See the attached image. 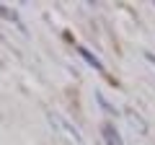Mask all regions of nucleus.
<instances>
[{
	"label": "nucleus",
	"instance_id": "nucleus-1",
	"mask_svg": "<svg viewBox=\"0 0 155 145\" xmlns=\"http://www.w3.org/2000/svg\"><path fill=\"white\" fill-rule=\"evenodd\" d=\"M44 117H47V122H49V127L54 130V135H60L67 145H85V137L80 135V130H78L67 117H62L54 109H47Z\"/></svg>",
	"mask_w": 155,
	"mask_h": 145
},
{
	"label": "nucleus",
	"instance_id": "nucleus-2",
	"mask_svg": "<svg viewBox=\"0 0 155 145\" xmlns=\"http://www.w3.org/2000/svg\"><path fill=\"white\" fill-rule=\"evenodd\" d=\"M0 16L5 18L8 23H13V26H16L18 31L23 34V36H28V29H26V23H23V18L18 16V11H16V8H8V5H3V3H0Z\"/></svg>",
	"mask_w": 155,
	"mask_h": 145
},
{
	"label": "nucleus",
	"instance_id": "nucleus-3",
	"mask_svg": "<svg viewBox=\"0 0 155 145\" xmlns=\"http://www.w3.org/2000/svg\"><path fill=\"white\" fill-rule=\"evenodd\" d=\"M124 117H127V122H129V127H132V132H137L140 137H145V135H147V122H145V119L140 117L134 109H124Z\"/></svg>",
	"mask_w": 155,
	"mask_h": 145
},
{
	"label": "nucleus",
	"instance_id": "nucleus-4",
	"mask_svg": "<svg viewBox=\"0 0 155 145\" xmlns=\"http://www.w3.org/2000/svg\"><path fill=\"white\" fill-rule=\"evenodd\" d=\"M101 137H104L106 145H124L122 135H119V130H116L114 122H104L101 124Z\"/></svg>",
	"mask_w": 155,
	"mask_h": 145
},
{
	"label": "nucleus",
	"instance_id": "nucleus-5",
	"mask_svg": "<svg viewBox=\"0 0 155 145\" xmlns=\"http://www.w3.org/2000/svg\"><path fill=\"white\" fill-rule=\"evenodd\" d=\"M78 52H80V57H83V60L88 62V65L93 67V70H98V72H104V70H106V67H104V62H101L98 57L93 55V52H88V49H85V47H78Z\"/></svg>",
	"mask_w": 155,
	"mask_h": 145
},
{
	"label": "nucleus",
	"instance_id": "nucleus-6",
	"mask_svg": "<svg viewBox=\"0 0 155 145\" xmlns=\"http://www.w3.org/2000/svg\"><path fill=\"white\" fill-rule=\"evenodd\" d=\"M96 101H98V104H101V109H104L106 114H114V117H116V106L111 104V101L106 99V96L101 93V91H96Z\"/></svg>",
	"mask_w": 155,
	"mask_h": 145
},
{
	"label": "nucleus",
	"instance_id": "nucleus-7",
	"mask_svg": "<svg viewBox=\"0 0 155 145\" xmlns=\"http://www.w3.org/2000/svg\"><path fill=\"white\" fill-rule=\"evenodd\" d=\"M145 60H147V62H150V65H153V67H155V52H150V49H147V52H145Z\"/></svg>",
	"mask_w": 155,
	"mask_h": 145
},
{
	"label": "nucleus",
	"instance_id": "nucleus-8",
	"mask_svg": "<svg viewBox=\"0 0 155 145\" xmlns=\"http://www.w3.org/2000/svg\"><path fill=\"white\" fill-rule=\"evenodd\" d=\"M153 5H155V3H153Z\"/></svg>",
	"mask_w": 155,
	"mask_h": 145
}]
</instances>
